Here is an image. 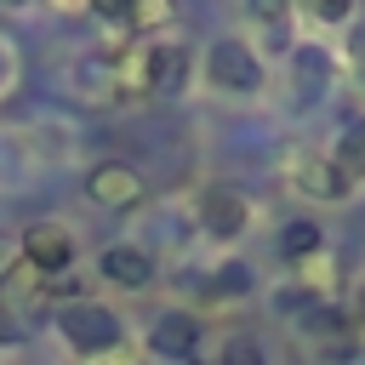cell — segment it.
Segmentation results:
<instances>
[{"label":"cell","mask_w":365,"mask_h":365,"mask_svg":"<svg viewBox=\"0 0 365 365\" xmlns=\"http://www.w3.org/2000/svg\"><path fill=\"white\" fill-rule=\"evenodd\" d=\"M57 331H63V342L74 354H103V348L120 342V314L103 308V302H68L57 314Z\"/></svg>","instance_id":"1"},{"label":"cell","mask_w":365,"mask_h":365,"mask_svg":"<svg viewBox=\"0 0 365 365\" xmlns=\"http://www.w3.org/2000/svg\"><path fill=\"white\" fill-rule=\"evenodd\" d=\"M205 80L217 91H257L262 86V63H257V51L245 40H217L205 51Z\"/></svg>","instance_id":"2"},{"label":"cell","mask_w":365,"mask_h":365,"mask_svg":"<svg viewBox=\"0 0 365 365\" xmlns=\"http://www.w3.org/2000/svg\"><path fill=\"white\" fill-rule=\"evenodd\" d=\"M86 194H91L97 205L125 211V205H137V200H143V177H137V165H125V160H103V165H91Z\"/></svg>","instance_id":"3"},{"label":"cell","mask_w":365,"mask_h":365,"mask_svg":"<svg viewBox=\"0 0 365 365\" xmlns=\"http://www.w3.org/2000/svg\"><path fill=\"white\" fill-rule=\"evenodd\" d=\"M137 74H143V86H148V91H160V97H177V91H182V80H188V51H182V46H171V40H160V46H143V63H137Z\"/></svg>","instance_id":"4"},{"label":"cell","mask_w":365,"mask_h":365,"mask_svg":"<svg viewBox=\"0 0 365 365\" xmlns=\"http://www.w3.org/2000/svg\"><path fill=\"white\" fill-rule=\"evenodd\" d=\"M23 262H29L34 274H63V268L74 262V240H68V228H57V222L29 228V234H23Z\"/></svg>","instance_id":"5"},{"label":"cell","mask_w":365,"mask_h":365,"mask_svg":"<svg viewBox=\"0 0 365 365\" xmlns=\"http://www.w3.org/2000/svg\"><path fill=\"white\" fill-rule=\"evenodd\" d=\"M200 222H205V234H217V240H234L245 222H251V205L234 194V188H205L200 194Z\"/></svg>","instance_id":"6"},{"label":"cell","mask_w":365,"mask_h":365,"mask_svg":"<svg viewBox=\"0 0 365 365\" xmlns=\"http://www.w3.org/2000/svg\"><path fill=\"white\" fill-rule=\"evenodd\" d=\"M97 274H103L108 285H120V291H143V285L154 279V257H148L143 245H108V251L97 257Z\"/></svg>","instance_id":"7"},{"label":"cell","mask_w":365,"mask_h":365,"mask_svg":"<svg viewBox=\"0 0 365 365\" xmlns=\"http://www.w3.org/2000/svg\"><path fill=\"white\" fill-rule=\"evenodd\" d=\"M148 342H154V354H165V359H188V354L200 348V319H194V314H182V308H171V314H160V319H154Z\"/></svg>","instance_id":"8"},{"label":"cell","mask_w":365,"mask_h":365,"mask_svg":"<svg viewBox=\"0 0 365 365\" xmlns=\"http://www.w3.org/2000/svg\"><path fill=\"white\" fill-rule=\"evenodd\" d=\"M331 165H336V177H342V182H359V177H365V114H359V120L336 137Z\"/></svg>","instance_id":"9"},{"label":"cell","mask_w":365,"mask_h":365,"mask_svg":"<svg viewBox=\"0 0 365 365\" xmlns=\"http://www.w3.org/2000/svg\"><path fill=\"white\" fill-rule=\"evenodd\" d=\"M297 188L314 194V200H342V194H348V182L336 177L331 160H297Z\"/></svg>","instance_id":"10"},{"label":"cell","mask_w":365,"mask_h":365,"mask_svg":"<svg viewBox=\"0 0 365 365\" xmlns=\"http://www.w3.org/2000/svg\"><path fill=\"white\" fill-rule=\"evenodd\" d=\"M291 74H302V97H314V91L325 86L331 63H325V51H319V46H302V51H297V68H291Z\"/></svg>","instance_id":"11"},{"label":"cell","mask_w":365,"mask_h":365,"mask_svg":"<svg viewBox=\"0 0 365 365\" xmlns=\"http://www.w3.org/2000/svg\"><path fill=\"white\" fill-rule=\"evenodd\" d=\"M314 245H319V228H314V222H291V228H285V240H279V251H285V257H308Z\"/></svg>","instance_id":"12"},{"label":"cell","mask_w":365,"mask_h":365,"mask_svg":"<svg viewBox=\"0 0 365 365\" xmlns=\"http://www.w3.org/2000/svg\"><path fill=\"white\" fill-rule=\"evenodd\" d=\"M222 365H262V348H257L251 336H228V348H222Z\"/></svg>","instance_id":"13"},{"label":"cell","mask_w":365,"mask_h":365,"mask_svg":"<svg viewBox=\"0 0 365 365\" xmlns=\"http://www.w3.org/2000/svg\"><path fill=\"white\" fill-rule=\"evenodd\" d=\"M245 285H251V268H245V262H222L217 291H245Z\"/></svg>","instance_id":"14"},{"label":"cell","mask_w":365,"mask_h":365,"mask_svg":"<svg viewBox=\"0 0 365 365\" xmlns=\"http://www.w3.org/2000/svg\"><path fill=\"white\" fill-rule=\"evenodd\" d=\"M0 342H23V319H17V308H6V302H0Z\"/></svg>","instance_id":"15"},{"label":"cell","mask_w":365,"mask_h":365,"mask_svg":"<svg viewBox=\"0 0 365 365\" xmlns=\"http://www.w3.org/2000/svg\"><path fill=\"white\" fill-rule=\"evenodd\" d=\"M348 57H354V68H359V80H365V17H359L354 34H348Z\"/></svg>","instance_id":"16"},{"label":"cell","mask_w":365,"mask_h":365,"mask_svg":"<svg viewBox=\"0 0 365 365\" xmlns=\"http://www.w3.org/2000/svg\"><path fill=\"white\" fill-rule=\"evenodd\" d=\"M354 325H365V279H359V291H354Z\"/></svg>","instance_id":"17"}]
</instances>
